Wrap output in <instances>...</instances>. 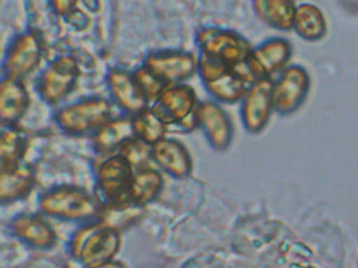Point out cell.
<instances>
[{
  "mask_svg": "<svg viewBox=\"0 0 358 268\" xmlns=\"http://www.w3.org/2000/svg\"><path fill=\"white\" fill-rule=\"evenodd\" d=\"M122 247V230L103 222L80 223L67 243L69 255L80 268H94L115 260Z\"/></svg>",
  "mask_w": 358,
  "mask_h": 268,
  "instance_id": "obj_1",
  "label": "cell"
},
{
  "mask_svg": "<svg viewBox=\"0 0 358 268\" xmlns=\"http://www.w3.org/2000/svg\"><path fill=\"white\" fill-rule=\"evenodd\" d=\"M38 209L45 216L85 223L99 219L102 205L95 194L80 186L59 184L41 193Z\"/></svg>",
  "mask_w": 358,
  "mask_h": 268,
  "instance_id": "obj_2",
  "label": "cell"
},
{
  "mask_svg": "<svg viewBox=\"0 0 358 268\" xmlns=\"http://www.w3.org/2000/svg\"><path fill=\"white\" fill-rule=\"evenodd\" d=\"M116 105L102 96H87L59 107L53 120L60 131L71 137L92 135L102 124L117 116Z\"/></svg>",
  "mask_w": 358,
  "mask_h": 268,
  "instance_id": "obj_3",
  "label": "cell"
},
{
  "mask_svg": "<svg viewBox=\"0 0 358 268\" xmlns=\"http://www.w3.org/2000/svg\"><path fill=\"white\" fill-rule=\"evenodd\" d=\"M94 173L95 195L102 207L133 205L129 200V190L134 169L120 154L99 156Z\"/></svg>",
  "mask_w": 358,
  "mask_h": 268,
  "instance_id": "obj_4",
  "label": "cell"
},
{
  "mask_svg": "<svg viewBox=\"0 0 358 268\" xmlns=\"http://www.w3.org/2000/svg\"><path fill=\"white\" fill-rule=\"evenodd\" d=\"M80 75V63L74 54H57L41 70L35 81V91L45 103L57 105L73 92Z\"/></svg>",
  "mask_w": 358,
  "mask_h": 268,
  "instance_id": "obj_5",
  "label": "cell"
},
{
  "mask_svg": "<svg viewBox=\"0 0 358 268\" xmlns=\"http://www.w3.org/2000/svg\"><path fill=\"white\" fill-rule=\"evenodd\" d=\"M194 43L199 52L214 56L231 68L243 64L253 47L250 42L239 32L213 25L197 29Z\"/></svg>",
  "mask_w": 358,
  "mask_h": 268,
  "instance_id": "obj_6",
  "label": "cell"
},
{
  "mask_svg": "<svg viewBox=\"0 0 358 268\" xmlns=\"http://www.w3.org/2000/svg\"><path fill=\"white\" fill-rule=\"evenodd\" d=\"M199 102L194 88L183 82L166 87L150 107L168 126L192 131L197 128L194 113Z\"/></svg>",
  "mask_w": 358,
  "mask_h": 268,
  "instance_id": "obj_7",
  "label": "cell"
},
{
  "mask_svg": "<svg viewBox=\"0 0 358 268\" xmlns=\"http://www.w3.org/2000/svg\"><path fill=\"white\" fill-rule=\"evenodd\" d=\"M43 53V40L31 29L14 35L1 61L3 77L24 81L41 66Z\"/></svg>",
  "mask_w": 358,
  "mask_h": 268,
  "instance_id": "obj_8",
  "label": "cell"
},
{
  "mask_svg": "<svg viewBox=\"0 0 358 268\" xmlns=\"http://www.w3.org/2000/svg\"><path fill=\"white\" fill-rule=\"evenodd\" d=\"M309 88V73L299 64L287 66L273 78L271 98L274 112L280 116H288L296 112L305 102Z\"/></svg>",
  "mask_w": 358,
  "mask_h": 268,
  "instance_id": "obj_9",
  "label": "cell"
},
{
  "mask_svg": "<svg viewBox=\"0 0 358 268\" xmlns=\"http://www.w3.org/2000/svg\"><path fill=\"white\" fill-rule=\"evenodd\" d=\"M143 66L169 87L197 74V56L183 49H154L144 54Z\"/></svg>",
  "mask_w": 358,
  "mask_h": 268,
  "instance_id": "obj_10",
  "label": "cell"
},
{
  "mask_svg": "<svg viewBox=\"0 0 358 268\" xmlns=\"http://www.w3.org/2000/svg\"><path fill=\"white\" fill-rule=\"evenodd\" d=\"M292 56V46L288 39L274 36L252 47L246 59V67L253 80L275 78L287 66Z\"/></svg>",
  "mask_w": 358,
  "mask_h": 268,
  "instance_id": "obj_11",
  "label": "cell"
},
{
  "mask_svg": "<svg viewBox=\"0 0 358 268\" xmlns=\"http://www.w3.org/2000/svg\"><path fill=\"white\" fill-rule=\"evenodd\" d=\"M273 78L256 80L241 100V120L243 128L250 134L262 133L274 112L271 98Z\"/></svg>",
  "mask_w": 358,
  "mask_h": 268,
  "instance_id": "obj_12",
  "label": "cell"
},
{
  "mask_svg": "<svg viewBox=\"0 0 358 268\" xmlns=\"http://www.w3.org/2000/svg\"><path fill=\"white\" fill-rule=\"evenodd\" d=\"M194 116L208 145L215 151H227L234 140V126L221 103L213 99L200 100Z\"/></svg>",
  "mask_w": 358,
  "mask_h": 268,
  "instance_id": "obj_13",
  "label": "cell"
},
{
  "mask_svg": "<svg viewBox=\"0 0 358 268\" xmlns=\"http://www.w3.org/2000/svg\"><path fill=\"white\" fill-rule=\"evenodd\" d=\"M8 232L18 241L35 250H49L57 240L56 230L41 212L14 215L8 222Z\"/></svg>",
  "mask_w": 358,
  "mask_h": 268,
  "instance_id": "obj_14",
  "label": "cell"
},
{
  "mask_svg": "<svg viewBox=\"0 0 358 268\" xmlns=\"http://www.w3.org/2000/svg\"><path fill=\"white\" fill-rule=\"evenodd\" d=\"M105 81L110 100L124 114L134 116L150 106L148 100L137 87L131 71L123 67H110L106 71Z\"/></svg>",
  "mask_w": 358,
  "mask_h": 268,
  "instance_id": "obj_15",
  "label": "cell"
},
{
  "mask_svg": "<svg viewBox=\"0 0 358 268\" xmlns=\"http://www.w3.org/2000/svg\"><path fill=\"white\" fill-rule=\"evenodd\" d=\"M151 161L154 166L173 179H186L193 169L189 149L183 142L171 137L151 145Z\"/></svg>",
  "mask_w": 358,
  "mask_h": 268,
  "instance_id": "obj_16",
  "label": "cell"
},
{
  "mask_svg": "<svg viewBox=\"0 0 358 268\" xmlns=\"http://www.w3.org/2000/svg\"><path fill=\"white\" fill-rule=\"evenodd\" d=\"M253 81L255 80L250 75L246 63H243L235 68H228L218 77L204 82L203 87L213 100L231 105L238 102L241 103Z\"/></svg>",
  "mask_w": 358,
  "mask_h": 268,
  "instance_id": "obj_17",
  "label": "cell"
},
{
  "mask_svg": "<svg viewBox=\"0 0 358 268\" xmlns=\"http://www.w3.org/2000/svg\"><path fill=\"white\" fill-rule=\"evenodd\" d=\"M36 186V169L28 162L0 168V201L11 204L27 198Z\"/></svg>",
  "mask_w": 358,
  "mask_h": 268,
  "instance_id": "obj_18",
  "label": "cell"
},
{
  "mask_svg": "<svg viewBox=\"0 0 358 268\" xmlns=\"http://www.w3.org/2000/svg\"><path fill=\"white\" fill-rule=\"evenodd\" d=\"M31 105L27 85L21 80L1 78L0 84V123L15 126L25 116Z\"/></svg>",
  "mask_w": 358,
  "mask_h": 268,
  "instance_id": "obj_19",
  "label": "cell"
},
{
  "mask_svg": "<svg viewBox=\"0 0 358 268\" xmlns=\"http://www.w3.org/2000/svg\"><path fill=\"white\" fill-rule=\"evenodd\" d=\"M131 135H134L131 116L117 114L91 135V144L98 156H108L116 154L122 144Z\"/></svg>",
  "mask_w": 358,
  "mask_h": 268,
  "instance_id": "obj_20",
  "label": "cell"
},
{
  "mask_svg": "<svg viewBox=\"0 0 358 268\" xmlns=\"http://www.w3.org/2000/svg\"><path fill=\"white\" fill-rule=\"evenodd\" d=\"M164 188V177L159 169L151 166L134 170L129 200L133 205L144 208L158 198Z\"/></svg>",
  "mask_w": 358,
  "mask_h": 268,
  "instance_id": "obj_21",
  "label": "cell"
},
{
  "mask_svg": "<svg viewBox=\"0 0 358 268\" xmlns=\"http://www.w3.org/2000/svg\"><path fill=\"white\" fill-rule=\"evenodd\" d=\"M256 17L275 31H291L295 14V0H252Z\"/></svg>",
  "mask_w": 358,
  "mask_h": 268,
  "instance_id": "obj_22",
  "label": "cell"
},
{
  "mask_svg": "<svg viewBox=\"0 0 358 268\" xmlns=\"http://www.w3.org/2000/svg\"><path fill=\"white\" fill-rule=\"evenodd\" d=\"M292 29L306 42H317L327 34V22L323 11L312 3H301L295 8Z\"/></svg>",
  "mask_w": 358,
  "mask_h": 268,
  "instance_id": "obj_23",
  "label": "cell"
},
{
  "mask_svg": "<svg viewBox=\"0 0 358 268\" xmlns=\"http://www.w3.org/2000/svg\"><path fill=\"white\" fill-rule=\"evenodd\" d=\"M28 29L35 32L46 45L49 39L60 34L59 18L50 4V0H27Z\"/></svg>",
  "mask_w": 358,
  "mask_h": 268,
  "instance_id": "obj_24",
  "label": "cell"
},
{
  "mask_svg": "<svg viewBox=\"0 0 358 268\" xmlns=\"http://www.w3.org/2000/svg\"><path fill=\"white\" fill-rule=\"evenodd\" d=\"M31 134L15 126H1L0 134V168L13 166L24 162V158L29 149Z\"/></svg>",
  "mask_w": 358,
  "mask_h": 268,
  "instance_id": "obj_25",
  "label": "cell"
},
{
  "mask_svg": "<svg viewBox=\"0 0 358 268\" xmlns=\"http://www.w3.org/2000/svg\"><path fill=\"white\" fill-rule=\"evenodd\" d=\"M133 133L137 138L143 140L148 145H154L159 140L166 137L169 126L164 123L148 106L147 109L131 116Z\"/></svg>",
  "mask_w": 358,
  "mask_h": 268,
  "instance_id": "obj_26",
  "label": "cell"
},
{
  "mask_svg": "<svg viewBox=\"0 0 358 268\" xmlns=\"http://www.w3.org/2000/svg\"><path fill=\"white\" fill-rule=\"evenodd\" d=\"M117 154H120L134 170L152 165L151 145L137 138L136 135H131L130 138H127L119 148Z\"/></svg>",
  "mask_w": 358,
  "mask_h": 268,
  "instance_id": "obj_27",
  "label": "cell"
},
{
  "mask_svg": "<svg viewBox=\"0 0 358 268\" xmlns=\"http://www.w3.org/2000/svg\"><path fill=\"white\" fill-rule=\"evenodd\" d=\"M131 73H133V78H134L137 87L140 88V91L143 92V95L145 96V99L148 100L150 105L168 87L161 78H158L151 70H148L143 64L138 66L137 68H134Z\"/></svg>",
  "mask_w": 358,
  "mask_h": 268,
  "instance_id": "obj_28",
  "label": "cell"
},
{
  "mask_svg": "<svg viewBox=\"0 0 358 268\" xmlns=\"http://www.w3.org/2000/svg\"><path fill=\"white\" fill-rule=\"evenodd\" d=\"M63 21L74 31H84L90 27L91 18H90V14H87L84 10L76 7L66 17H63Z\"/></svg>",
  "mask_w": 358,
  "mask_h": 268,
  "instance_id": "obj_29",
  "label": "cell"
},
{
  "mask_svg": "<svg viewBox=\"0 0 358 268\" xmlns=\"http://www.w3.org/2000/svg\"><path fill=\"white\" fill-rule=\"evenodd\" d=\"M50 4L55 14L63 20V17H66L70 11L78 7V0H50Z\"/></svg>",
  "mask_w": 358,
  "mask_h": 268,
  "instance_id": "obj_30",
  "label": "cell"
},
{
  "mask_svg": "<svg viewBox=\"0 0 358 268\" xmlns=\"http://www.w3.org/2000/svg\"><path fill=\"white\" fill-rule=\"evenodd\" d=\"M81 1L92 13H98L101 8V0H81Z\"/></svg>",
  "mask_w": 358,
  "mask_h": 268,
  "instance_id": "obj_31",
  "label": "cell"
},
{
  "mask_svg": "<svg viewBox=\"0 0 358 268\" xmlns=\"http://www.w3.org/2000/svg\"><path fill=\"white\" fill-rule=\"evenodd\" d=\"M94 268H127L126 264H123L122 261H117V260H110L105 264H101L98 267H94Z\"/></svg>",
  "mask_w": 358,
  "mask_h": 268,
  "instance_id": "obj_32",
  "label": "cell"
}]
</instances>
